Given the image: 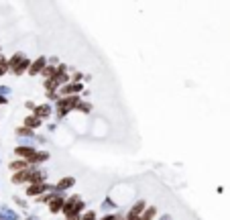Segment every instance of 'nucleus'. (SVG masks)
I'll list each match as a JSON object with an SVG mask.
<instances>
[{
  "mask_svg": "<svg viewBox=\"0 0 230 220\" xmlns=\"http://www.w3.org/2000/svg\"><path fill=\"white\" fill-rule=\"evenodd\" d=\"M75 102H78V98H75V96H69V98H65V100H61V102H59V112L65 114V112H67V110H69L71 106H74Z\"/></svg>",
  "mask_w": 230,
  "mask_h": 220,
  "instance_id": "nucleus-1",
  "label": "nucleus"
},
{
  "mask_svg": "<svg viewBox=\"0 0 230 220\" xmlns=\"http://www.w3.org/2000/svg\"><path fill=\"white\" fill-rule=\"evenodd\" d=\"M43 190H47V186H45V183H35V186H31V188H29V192H27V194L37 196V194H41Z\"/></svg>",
  "mask_w": 230,
  "mask_h": 220,
  "instance_id": "nucleus-2",
  "label": "nucleus"
},
{
  "mask_svg": "<svg viewBox=\"0 0 230 220\" xmlns=\"http://www.w3.org/2000/svg\"><path fill=\"white\" fill-rule=\"evenodd\" d=\"M16 155H23V157H33L35 155V151L33 149H31V147H19V149H16Z\"/></svg>",
  "mask_w": 230,
  "mask_h": 220,
  "instance_id": "nucleus-3",
  "label": "nucleus"
},
{
  "mask_svg": "<svg viewBox=\"0 0 230 220\" xmlns=\"http://www.w3.org/2000/svg\"><path fill=\"white\" fill-rule=\"evenodd\" d=\"M43 65H45V59L41 57V59H37V61H35V63L29 67V71H31V73H37V71H41V69H43Z\"/></svg>",
  "mask_w": 230,
  "mask_h": 220,
  "instance_id": "nucleus-4",
  "label": "nucleus"
},
{
  "mask_svg": "<svg viewBox=\"0 0 230 220\" xmlns=\"http://www.w3.org/2000/svg\"><path fill=\"white\" fill-rule=\"evenodd\" d=\"M27 67H29V61H27V59H23V61H20V63L15 67V73H23Z\"/></svg>",
  "mask_w": 230,
  "mask_h": 220,
  "instance_id": "nucleus-5",
  "label": "nucleus"
},
{
  "mask_svg": "<svg viewBox=\"0 0 230 220\" xmlns=\"http://www.w3.org/2000/svg\"><path fill=\"white\" fill-rule=\"evenodd\" d=\"M61 204H63V202L59 200V198L53 200V202H51V212H59V210H61Z\"/></svg>",
  "mask_w": 230,
  "mask_h": 220,
  "instance_id": "nucleus-6",
  "label": "nucleus"
},
{
  "mask_svg": "<svg viewBox=\"0 0 230 220\" xmlns=\"http://www.w3.org/2000/svg\"><path fill=\"white\" fill-rule=\"evenodd\" d=\"M49 114V106H39L37 108V116H47Z\"/></svg>",
  "mask_w": 230,
  "mask_h": 220,
  "instance_id": "nucleus-7",
  "label": "nucleus"
},
{
  "mask_svg": "<svg viewBox=\"0 0 230 220\" xmlns=\"http://www.w3.org/2000/svg\"><path fill=\"white\" fill-rule=\"evenodd\" d=\"M71 183H74V179H71V177H67V179H61V181H59V188H67V186H71Z\"/></svg>",
  "mask_w": 230,
  "mask_h": 220,
  "instance_id": "nucleus-8",
  "label": "nucleus"
},
{
  "mask_svg": "<svg viewBox=\"0 0 230 220\" xmlns=\"http://www.w3.org/2000/svg\"><path fill=\"white\" fill-rule=\"evenodd\" d=\"M143 206H145V204H143V202H138V204H137V206H134V210H132V212H130V216H137V214H138V212H141V210H143Z\"/></svg>",
  "mask_w": 230,
  "mask_h": 220,
  "instance_id": "nucleus-9",
  "label": "nucleus"
},
{
  "mask_svg": "<svg viewBox=\"0 0 230 220\" xmlns=\"http://www.w3.org/2000/svg\"><path fill=\"white\" fill-rule=\"evenodd\" d=\"M37 124H39V118H27V127H37Z\"/></svg>",
  "mask_w": 230,
  "mask_h": 220,
  "instance_id": "nucleus-10",
  "label": "nucleus"
},
{
  "mask_svg": "<svg viewBox=\"0 0 230 220\" xmlns=\"http://www.w3.org/2000/svg\"><path fill=\"white\" fill-rule=\"evenodd\" d=\"M25 165H27L25 161H19V163H12V165H10V167H12V169H23V167H25Z\"/></svg>",
  "mask_w": 230,
  "mask_h": 220,
  "instance_id": "nucleus-11",
  "label": "nucleus"
},
{
  "mask_svg": "<svg viewBox=\"0 0 230 220\" xmlns=\"http://www.w3.org/2000/svg\"><path fill=\"white\" fill-rule=\"evenodd\" d=\"M6 67H8V65H6V61H4V59H0V73H4Z\"/></svg>",
  "mask_w": 230,
  "mask_h": 220,
  "instance_id": "nucleus-12",
  "label": "nucleus"
},
{
  "mask_svg": "<svg viewBox=\"0 0 230 220\" xmlns=\"http://www.w3.org/2000/svg\"><path fill=\"white\" fill-rule=\"evenodd\" d=\"M83 220H94V212H88V214L83 216Z\"/></svg>",
  "mask_w": 230,
  "mask_h": 220,
  "instance_id": "nucleus-13",
  "label": "nucleus"
},
{
  "mask_svg": "<svg viewBox=\"0 0 230 220\" xmlns=\"http://www.w3.org/2000/svg\"><path fill=\"white\" fill-rule=\"evenodd\" d=\"M102 220H112V216H106V218H102Z\"/></svg>",
  "mask_w": 230,
  "mask_h": 220,
  "instance_id": "nucleus-14",
  "label": "nucleus"
},
{
  "mask_svg": "<svg viewBox=\"0 0 230 220\" xmlns=\"http://www.w3.org/2000/svg\"><path fill=\"white\" fill-rule=\"evenodd\" d=\"M128 220H137V216H130V218H128Z\"/></svg>",
  "mask_w": 230,
  "mask_h": 220,
  "instance_id": "nucleus-15",
  "label": "nucleus"
}]
</instances>
